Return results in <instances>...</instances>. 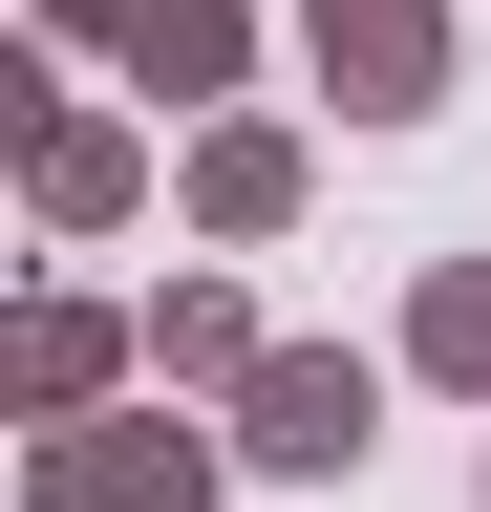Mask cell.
Instances as JSON below:
<instances>
[{
    "label": "cell",
    "mask_w": 491,
    "mask_h": 512,
    "mask_svg": "<svg viewBox=\"0 0 491 512\" xmlns=\"http://www.w3.org/2000/svg\"><path fill=\"white\" fill-rule=\"evenodd\" d=\"M214 470H235V448L171 427V406L150 427H107V406L86 427H22V512H214Z\"/></svg>",
    "instance_id": "1"
},
{
    "label": "cell",
    "mask_w": 491,
    "mask_h": 512,
    "mask_svg": "<svg viewBox=\"0 0 491 512\" xmlns=\"http://www.w3.org/2000/svg\"><path fill=\"white\" fill-rule=\"evenodd\" d=\"M363 448H385V363H363V342H278L257 384H235V470H299V491H321V470H363Z\"/></svg>",
    "instance_id": "2"
},
{
    "label": "cell",
    "mask_w": 491,
    "mask_h": 512,
    "mask_svg": "<svg viewBox=\"0 0 491 512\" xmlns=\"http://www.w3.org/2000/svg\"><path fill=\"white\" fill-rule=\"evenodd\" d=\"M299 192H321V150H299L278 107H193V150H171V214H193L214 256H257V235H299Z\"/></svg>",
    "instance_id": "3"
},
{
    "label": "cell",
    "mask_w": 491,
    "mask_h": 512,
    "mask_svg": "<svg viewBox=\"0 0 491 512\" xmlns=\"http://www.w3.org/2000/svg\"><path fill=\"white\" fill-rule=\"evenodd\" d=\"M299 43H321L342 128H427L449 107V0H299Z\"/></svg>",
    "instance_id": "4"
},
{
    "label": "cell",
    "mask_w": 491,
    "mask_h": 512,
    "mask_svg": "<svg viewBox=\"0 0 491 512\" xmlns=\"http://www.w3.org/2000/svg\"><path fill=\"white\" fill-rule=\"evenodd\" d=\"M22 214H43V235H129V214H150V128L43 86V107H22Z\"/></svg>",
    "instance_id": "5"
},
{
    "label": "cell",
    "mask_w": 491,
    "mask_h": 512,
    "mask_svg": "<svg viewBox=\"0 0 491 512\" xmlns=\"http://www.w3.org/2000/svg\"><path fill=\"white\" fill-rule=\"evenodd\" d=\"M129 363H150V320H107V299H22V427H86Z\"/></svg>",
    "instance_id": "6"
},
{
    "label": "cell",
    "mask_w": 491,
    "mask_h": 512,
    "mask_svg": "<svg viewBox=\"0 0 491 512\" xmlns=\"http://www.w3.org/2000/svg\"><path fill=\"white\" fill-rule=\"evenodd\" d=\"M107 64H129L150 107H214L235 64H257V0H129V43H107Z\"/></svg>",
    "instance_id": "7"
},
{
    "label": "cell",
    "mask_w": 491,
    "mask_h": 512,
    "mask_svg": "<svg viewBox=\"0 0 491 512\" xmlns=\"http://www.w3.org/2000/svg\"><path fill=\"white\" fill-rule=\"evenodd\" d=\"M257 363H278V342H257V299H235V278H171V299H150V384H193V406H235Z\"/></svg>",
    "instance_id": "8"
},
{
    "label": "cell",
    "mask_w": 491,
    "mask_h": 512,
    "mask_svg": "<svg viewBox=\"0 0 491 512\" xmlns=\"http://www.w3.org/2000/svg\"><path fill=\"white\" fill-rule=\"evenodd\" d=\"M406 384L491 406V256H427V299H406Z\"/></svg>",
    "instance_id": "9"
},
{
    "label": "cell",
    "mask_w": 491,
    "mask_h": 512,
    "mask_svg": "<svg viewBox=\"0 0 491 512\" xmlns=\"http://www.w3.org/2000/svg\"><path fill=\"white\" fill-rule=\"evenodd\" d=\"M43 43H129V0H43Z\"/></svg>",
    "instance_id": "10"
}]
</instances>
